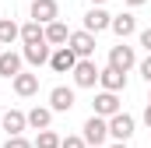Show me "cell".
Segmentation results:
<instances>
[{"instance_id":"cell-1","label":"cell","mask_w":151,"mask_h":148,"mask_svg":"<svg viewBox=\"0 0 151 148\" xmlns=\"http://www.w3.org/2000/svg\"><path fill=\"white\" fill-rule=\"evenodd\" d=\"M81 131H84V134H81L84 145H91V148H102L106 141H109V120H102V116H95V113L84 120Z\"/></svg>"},{"instance_id":"cell-2","label":"cell","mask_w":151,"mask_h":148,"mask_svg":"<svg viewBox=\"0 0 151 148\" xmlns=\"http://www.w3.org/2000/svg\"><path fill=\"white\" fill-rule=\"evenodd\" d=\"M28 14H32V21L35 25H53V21H60V4L56 0H32V7H28Z\"/></svg>"},{"instance_id":"cell-3","label":"cell","mask_w":151,"mask_h":148,"mask_svg":"<svg viewBox=\"0 0 151 148\" xmlns=\"http://www.w3.org/2000/svg\"><path fill=\"white\" fill-rule=\"evenodd\" d=\"M109 67L119 74H127L130 67H137V53H134V46H127V42H116L113 49H109Z\"/></svg>"},{"instance_id":"cell-4","label":"cell","mask_w":151,"mask_h":148,"mask_svg":"<svg viewBox=\"0 0 151 148\" xmlns=\"http://www.w3.org/2000/svg\"><path fill=\"white\" fill-rule=\"evenodd\" d=\"M134 131H137V120L130 116V113H116V116H109V138H116V141H130L134 138Z\"/></svg>"},{"instance_id":"cell-5","label":"cell","mask_w":151,"mask_h":148,"mask_svg":"<svg viewBox=\"0 0 151 148\" xmlns=\"http://www.w3.org/2000/svg\"><path fill=\"white\" fill-rule=\"evenodd\" d=\"M91 113L102 116V120H109V116H116V113H123V110H119V95H116V92H99L95 102H91Z\"/></svg>"},{"instance_id":"cell-6","label":"cell","mask_w":151,"mask_h":148,"mask_svg":"<svg viewBox=\"0 0 151 148\" xmlns=\"http://www.w3.org/2000/svg\"><path fill=\"white\" fill-rule=\"evenodd\" d=\"M0 127L7 131V138H21L25 131H28V116L21 110H4V116H0Z\"/></svg>"},{"instance_id":"cell-7","label":"cell","mask_w":151,"mask_h":148,"mask_svg":"<svg viewBox=\"0 0 151 148\" xmlns=\"http://www.w3.org/2000/svg\"><path fill=\"white\" fill-rule=\"evenodd\" d=\"M74 102H77V95H74V88H67V85H56L49 92V110L53 113H70Z\"/></svg>"},{"instance_id":"cell-8","label":"cell","mask_w":151,"mask_h":148,"mask_svg":"<svg viewBox=\"0 0 151 148\" xmlns=\"http://www.w3.org/2000/svg\"><path fill=\"white\" fill-rule=\"evenodd\" d=\"M49 67L56 74H74L77 67V53L70 49V46H60V49H53V57H49Z\"/></svg>"},{"instance_id":"cell-9","label":"cell","mask_w":151,"mask_h":148,"mask_svg":"<svg viewBox=\"0 0 151 148\" xmlns=\"http://www.w3.org/2000/svg\"><path fill=\"white\" fill-rule=\"evenodd\" d=\"M67 46L77 53V60H91V57H95V36L84 32V28H81V32H70V42H67Z\"/></svg>"},{"instance_id":"cell-10","label":"cell","mask_w":151,"mask_h":148,"mask_svg":"<svg viewBox=\"0 0 151 148\" xmlns=\"http://www.w3.org/2000/svg\"><path fill=\"white\" fill-rule=\"evenodd\" d=\"M99 67H95V60H77V67H74V85L77 88H95L99 85Z\"/></svg>"},{"instance_id":"cell-11","label":"cell","mask_w":151,"mask_h":148,"mask_svg":"<svg viewBox=\"0 0 151 148\" xmlns=\"http://www.w3.org/2000/svg\"><path fill=\"white\" fill-rule=\"evenodd\" d=\"M109 25H113V14H109L106 7H91V11L84 14V32H91V36L106 32Z\"/></svg>"},{"instance_id":"cell-12","label":"cell","mask_w":151,"mask_h":148,"mask_svg":"<svg viewBox=\"0 0 151 148\" xmlns=\"http://www.w3.org/2000/svg\"><path fill=\"white\" fill-rule=\"evenodd\" d=\"M21 64H25V57H21V53H14V49H4V53H0V78L14 81V78L21 74Z\"/></svg>"},{"instance_id":"cell-13","label":"cell","mask_w":151,"mask_h":148,"mask_svg":"<svg viewBox=\"0 0 151 148\" xmlns=\"http://www.w3.org/2000/svg\"><path fill=\"white\" fill-rule=\"evenodd\" d=\"M109 28L116 32V39H119V42H127V39L137 32V18H134L130 11H123V14H113V25H109Z\"/></svg>"},{"instance_id":"cell-14","label":"cell","mask_w":151,"mask_h":148,"mask_svg":"<svg viewBox=\"0 0 151 148\" xmlns=\"http://www.w3.org/2000/svg\"><path fill=\"white\" fill-rule=\"evenodd\" d=\"M99 85H102V92H123L127 88V74H119V71H113V67H102V74H99Z\"/></svg>"},{"instance_id":"cell-15","label":"cell","mask_w":151,"mask_h":148,"mask_svg":"<svg viewBox=\"0 0 151 148\" xmlns=\"http://www.w3.org/2000/svg\"><path fill=\"white\" fill-rule=\"evenodd\" d=\"M21 57H25V64H32V67H42V64H49L53 49H49V42H39V46H25V49H21Z\"/></svg>"},{"instance_id":"cell-16","label":"cell","mask_w":151,"mask_h":148,"mask_svg":"<svg viewBox=\"0 0 151 148\" xmlns=\"http://www.w3.org/2000/svg\"><path fill=\"white\" fill-rule=\"evenodd\" d=\"M11 85H14V92H18L21 99H28V95H35V92H39V74L21 71L18 78H14V81H11Z\"/></svg>"},{"instance_id":"cell-17","label":"cell","mask_w":151,"mask_h":148,"mask_svg":"<svg viewBox=\"0 0 151 148\" xmlns=\"http://www.w3.org/2000/svg\"><path fill=\"white\" fill-rule=\"evenodd\" d=\"M25 116H28V127L32 131H49V123H53V110L49 106H32Z\"/></svg>"},{"instance_id":"cell-18","label":"cell","mask_w":151,"mask_h":148,"mask_svg":"<svg viewBox=\"0 0 151 148\" xmlns=\"http://www.w3.org/2000/svg\"><path fill=\"white\" fill-rule=\"evenodd\" d=\"M46 42H49V46H56V49H60V46H67V42H70V28H67L63 21L46 25Z\"/></svg>"},{"instance_id":"cell-19","label":"cell","mask_w":151,"mask_h":148,"mask_svg":"<svg viewBox=\"0 0 151 148\" xmlns=\"http://www.w3.org/2000/svg\"><path fill=\"white\" fill-rule=\"evenodd\" d=\"M21 39V25L14 18H0V46H11Z\"/></svg>"},{"instance_id":"cell-20","label":"cell","mask_w":151,"mask_h":148,"mask_svg":"<svg viewBox=\"0 0 151 148\" xmlns=\"http://www.w3.org/2000/svg\"><path fill=\"white\" fill-rule=\"evenodd\" d=\"M21 42H25V46H39V42H46V28L35 25V21L21 25Z\"/></svg>"},{"instance_id":"cell-21","label":"cell","mask_w":151,"mask_h":148,"mask_svg":"<svg viewBox=\"0 0 151 148\" xmlns=\"http://www.w3.org/2000/svg\"><path fill=\"white\" fill-rule=\"evenodd\" d=\"M60 141H63V138H60L56 131H39V138L32 141V145L35 148H60Z\"/></svg>"},{"instance_id":"cell-22","label":"cell","mask_w":151,"mask_h":148,"mask_svg":"<svg viewBox=\"0 0 151 148\" xmlns=\"http://www.w3.org/2000/svg\"><path fill=\"white\" fill-rule=\"evenodd\" d=\"M60 148H88V145H84V138H81V134H67V138L60 141Z\"/></svg>"},{"instance_id":"cell-23","label":"cell","mask_w":151,"mask_h":148,"mask_svg":"<svg viewBox=\"0 0 151 148\" xmlns=\"http://www.w3.org/2000/svg\"><path fill=\"white\" fill-rule=\"evenodd\" d=\"M4 148H35V145L21 134V138H7V141H4Z\"/></svg>"},{"instance_id":"cell-24","label":"cell","mask_w":151,"mask_h":148,"mask_svg":"<svg viewBox=\"0 0 151 148\" xmlns=\"http://www.w3.org/2000/svg\"><path fill=\"white\" fill-rule=\"evenodd\" d=\"M137 67H141V78H144V81L151 85V53L144 57V60H141V64H137Z\"/></svg>"},{"instance_id":"cell-25","label":"cell","mask_w":151,"mask_h":148,"mask_svg":"<svg viewBox=\"0 0 151 148\" xmlns=\"http://www.w3.org/2000/svg\"><path fill=\"white\" fill-rule=\"evenodd\" d=\"M137 39H141V46L151 53V28H141V32H137Z\"/></svg>"},{"instance_id":"cell-26","label":"cell","mask_w":151,"mask_h":148,"mask_svg":"<svg viewBox=\"0 0 151 148\" xmlns=\"http://www.w3.org/2000/svg\"><path fill=\"white\" fill-rule=\"evenodd\" d=\"M144 123H148V131H151V106H144Z\"/></svg>"},{"instance_id":"cell-27","label":"cell","mask_w":151,"mask_h":148,"mask_svg":"<svg viewBox=\"0 0 151 148\" xmlns=\"http://www.w3.org/2000/svg\"><path fill=\"white\" fill-rule=\"evenodd\" d=\"M127 4H130V7H141V4H148V0H127Z\"/></svg>"},{"instance_id":"cell-28","label":"cell","mask_w":151,"mask_h":148,"mask_svg":"<svg viewBox=\"0 0 151 148\" xmlns=\"http://www.w3.org/2000/svg\"><path fill=\"white\" fill-rule=\"evenodd\" d=\"M109 148H130V145H123V141H113V145H109Z\"/></svg>"},{"instance_id":"cell-29","label":"cell","mask_w":151,"mask_h":148,"mask_svg":"<svg viewBox=\"0 0 151 148\" xmlns=\"http://www.w3.org/2000/svg\"><path fill=\"white\" fill-rule=\"evenodd\" d=\"M102 4H106V0H91V7H102Z\"/></svg>"},{"instance_id":"cell-30","label":"cell","mask_w":151,"mask_h":148,"mask_svg":"<svg viewBox=\"0 0 151 148\" xmlns=\"http://www.w3.org/2000/svg\"><path fill=\"white\" fill-rule=\"evenodd\" d=\"M148 106H151V92H148Z\"/></svg>"},{"instance_id":"cell-31","label":"cell","mask_w":151,"mask_h":148,"mask_svg":"<svg viewBox=\"0 0 151 148\" xmlns=\"http://www.w3.org/2000/svg\"><path fill=\"white\" fill-rule=\"evenodd\" d=\"M0 116H4V106H0Z\"/></svg>"},{"instance_id":"cell-32","label":"cell","mask_w":151,"mask_h":148,"mask_svg":"<svg viewBox=\"0 0 151 148\" xmlns=\"http://www.w3.org/2000/svg\"><path fill=\"white\" fill-rule=\"evenodd\" d=\"M0 53H4V49H0Z\"/></svg>"}]
</instances>
